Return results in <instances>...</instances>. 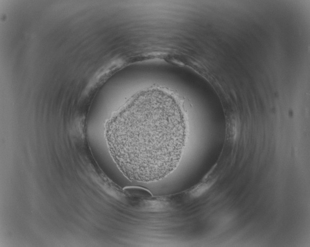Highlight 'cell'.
Here are the masks:
<instances>
[{"instance_id": "cell-1", "label": "cell", "mask_w": 310, "mask_h": 247, "mask_svg": "<svg viewBox=\"0 0 310 247\" xmlns=\"http://www.w3.org/2000/svg\"><path fill=\"white\" fill-rule=\"evenodd\" d=\"M104 135L126 177L155 182L178 166L187 142V120L173 93L152 87L134 95L112 115L105 124Z\"/></svg>"}]
</instances>
